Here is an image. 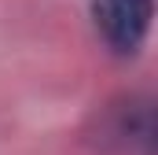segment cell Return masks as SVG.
<instances>
[{"instance_id": "6da1fadb", "label": "cell", "mask_w": 158, "mask_h": 155, "mask_svg": "<svg viewBox=\"0 0 158 155\" xmlns=\"http://www.w3.org/2000/svg\"><path fill=\"white\" fill-rule=\"evenodd\" d=\"M96 148L103 155H151L155 148V104L147 96H121L96 118Z\"/></svg>"}, {"instance_id": "7a4b0ae2", "label": "cell", "mask_w": 158, "mask_h": 155, "mask_svg": "<svg viewBox=\"0 0 158 155\" xmlns=\"http://www.w3.org/2000/svg\"><path fill=\"white\" fill-rule=\"evenodd\" d=\"M92 26L114 55H136L151 33L155 0H88Z\"/></svg>"}]
</instances>
